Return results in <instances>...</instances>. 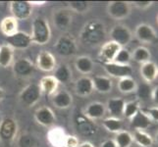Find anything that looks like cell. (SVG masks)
I'll use <instances>...</instances> for the list:
<instances>
[{
	"label": "cell",
	"mask_w": 158,
	"mask_h": 147,
	"mask_svg": "<svg viewBox=\"0 0 158 147\" xmlns=\"http://www.w3.org/2000/svg\"><path fill=\"white\" fill-rule=\"evenodd\" d=\"M156 20H157V23H158V15H157V17H156Z\"/></svg>",
	"instance_id": "c3c4849f"
},
{
	"label": "cell",
	"mask_w": 158,
	"mask_h": 147,
	"mask_svg": "<svg viewBox=\"0 0 158 147\" xmlns=\"http://www.w3.org/2000/svg\"><path fill=\"white\" fill-rule=\"evenodd\" d=\"M53 77L58 81V84H67L72 77V72L65 64H61L55 69Z\"/></svg>",
	"instance_id": "d6a6232c"
},
{
	"label": "cell",
	"mask_w": 158,
	"mask_h": 147,
	"mask_svg": "<svg viewBox=\"0 0 158 147\" xmlns=\"http://www.w3.org/2000/svg\"><path fill=\"white\" fill-rule=\"evenodd\" d=\"M19 145L20 147H32L34 145V139L30 135H23L19 139Z\"/></svg>",
	"instance_id": "60d3db41"
},
{
	"label": "cell",
	"mask_w": 158,
	"mask_h": 147,
	"mask_svg": "<svg viewBox=\"0 0 158 147\" xmlns=\"http://www.w3.org/2000/svg\"><path fill=\"white\" fill-rule=\"evenodd\" d=\"M36 66L43 72H51L56 68V59L48 51H42L36 58Z\"/></svg>",
	"instance_id": "5bb4252c"
},
{
	"label": "cell",
	"mask_w": 158,
	"mask_h": 147,
	"mask_svg": "<svg viewBox=\"0 0 158 147\" xmlns=\"http://www.w3.org/2000/svg\"><path fill=\"white\" fill-rule=\"evenodd\" d=\"M141 109L140 106V102L135 99V100H131L126 102L124 107V112H123V117L125 119L131 121L137 114L139 113V111Z\"/></svg>",
	"instance_id": "836d02e7"
},
{
	"label": "cell",
	"mask_w": 158,
	"mask_h": 147,
	"mask_svg": "<svg viewBox=\"0 0 158 147\" xmlns=\"http://www.w3.org/2000/svg\"><path fill=\"white\" fill-rule=\"evenodd\" d=\"M0 30L5 36H10L18 31V21L15 18L5 17L0 23Z\"/></svg>",
	"instance_id": "83f0119b"
},
{
	"label": "cell",
	"mask_w": 158,
	"mask_h": 147,
	"mask_svg": "<svg viewBox=\"0 0 158 147\" xmlns=\"http://www.w3.org/2000/svg\"><path fill=\"white\" fill-rule=\"evenodd\" d=\"M138 83L133 77H126L120 79L117 84L118 90L123 94H130L134 93L137 90Z\"/></svg>",
	"instance_id": "d4e9b609"
},
{
	"label": "cell",
	"mask_w": 158,
	"mask_h": 147,
	"mask_svg": "<svg viewBox=\"0 0 158 147\" xmlns=\"http://www.w3.org/2000/svg\"><path fill=\"white\" fill-rule=\"evenodd\" d=\"M113 140L115 141L117 147H131L134 143L133 133L125 129L116 133Z\"/></svg>",
	"instance_id": "f546056e"
},
{
	"label": "cell",
	"mask_w": 158,
	"mask_h": 147,
	"mask_svg": "<svg viewBox=\"0 0 158 147\" xmlns=\"http://www.w3.org/2000/svg\"><path fill=\"white\" fill-rule=\"evenodd\" d=\"M79 146V140L74 135H66L65 138L64 147H78Z\"/></svg>",
	"instance_id": "b9f144b4"
},
{
	"label": "cell",
	"mask_w": 158,
	"mask_h": 147,
	"mask_svg": "<svg viewBox=\"0 0 158 147\" xmlns=\"http://www.w3.org/2000/svg\"><path fill=\"white\" fill-rule=\"evenodd\" d=\"M4 95H5V93H4V90L0 88V100H2L3 98H4Z\"/></svg>",
	"instance_id": "7dc6e473"
},
{
	"label": "cell",
	"mask_w": 158,
	"mask_h": 147,
	"mask_svg": "<svg viewBox=\"0 0 158 147\" xmlns=\"http://www.w3.org/2000/svg\"><path fill=\"white\" fill-rule=\"evenodd\" d=\"M35 121L43 127H50L55 122V115L49 107H41L35 113Z\"/></svg>",
	"instance_id": "9a60e30c"
},
{
	"label": "cell",
	"mask_w": 158,
	"mask_h": 147,
	"mask_svg": "<svg viewBox=\"0 0 158 147\" xmlns=\"http://www.w3.org/2000/svg\"><path fill=\"white\" fill-rule=\"evenodd\" d=\"M133 137L134 142L139 147H152L154 143L153 137L146 130H135Z\"/></svg>",
	"instance_id": "484cf974"
},
{
	"label": "cell",
	"mask_w": 158,
	"mask_h": 147,
	"mask_svg": "<svg viewBox=\"0 0 158 147\" xmlns=\"http://www.w3.org/2000/svg\"><path fill=\"white\" fill-rule=\"evenodd\" d=\"M130 124L135 130H146L150 128L152 122L149 117L146 115V113L143 109H140L137 115L130 121Z\"/></svg>",
	"instance_id": "ac0fdd59"
},
{
	"label": "cell",
	"mask_w": 158,
	"mask_h": 147,
	"mask_svg": "<svg viewBox=\"0 0 158 147\" xmlns=\"http://www.w3.org/2000/svg\"><path fill=\"white\" fill-rule=\"evenodd\" d=\"M73 98L68 91L66 90H61L54 93L53 98H52V103L54 106L59 108V109H67L71 105H72Z\"/></svg>",
	"instance_id": "7402d4cb"
},
{
	"label": "cell",
	"mask_w": 158,
	"mask_h": 147,
	"mask_svg": "<svg viewBox=\"0 0 158 147\" xmlns=\"http://www.w3.org/2000/svg\"><path fill=\"white\" fill-rule=\"evenodd\" d=\"M31 41L39 45H44L50 40L51 31L48 22L43 18H36L32 22Z\"/></svg>",
	"instance_id": "7a4b0ae2"
},
{
	"label": "cell",
	"mask_w": 158,
	"mask_h": 147,
	"mask_svg": "<svg viewBox=\"0 0 158 147\" xmlns=\"http://www.w3.org/2000/svg\"><path fill=\"white\" fill-rule=\"evenodd\" d=\"M58 81L53 76H45L40 81V88L46 96H49L55 93L58 88Z\"/></svg>",
	"instance_id": "603a6c76"
},
{
	"label": "cell",
	"mask_w": 158,
	"mask_h": 147,
	"mask_svg": "<svg viewBox=\"0 0 158 147\" xmlns=\"http://www.w3.org/2000/svg\"><path fill=\"white\" fill-rule=\"evenodd\" d=\"M10 11L13 18L24 21L31 17L32 5L29 1H12L10 2Z\"/></svg>",
	"instance_id": "52a82bcc"
},
{
	"label": "cell",
	"mask_w": 158,
	"mask_h": 147,
	"mask_svg": "<svg viewBox=\"0 0 158 147\" xmlns=\"http://www.w3.org/2000/svg\"><path fill=\"white\" fill-rule=\"evenodd\" d=\"M56 52L61 56H72L77 51L75 41L68 36H61L54 45Z\"/></svg>",
	"instance_id": "7c38bea8"
},
{
	"label": "cell",
	"mask_w": 158,
	"mask_h": 147,
	"mask_svg": "<svg viewBox=\"0 0 158 147\" xmlns=\"http://www.w3.org/2000/svg\"><path fill=\"white\" fill-rule=\"evenodd\" d=\"M135 37L143 44H152L158 39V35L155 29L149 24L141 23L135 27Z\"/></svg>",
	"instance_id": "277c9868"
},
{
	"label": "cell",
	"mask_w": 158,
	"mask_h": 147,
	"mask_svg": "<svg viewBox=\"0 0 158 147\" xmlns=\"http://www.w3.org/2000/svg\"><path fill=\"white\" fill-rule=\"evenodd\" d=\"M53 23L57 29L65 31L69 28L71 23H72V16L67 10H58L54 12Z\"/></svg>",
	"instance_id": "d6986e66"
},
{
	"label": "cell",
	"mask_w": 158,
	"mask_h": 147,
	"mask_svg": "<svg viewBox=\"0 0 158 147\" xmlns=\"http://www.w3.org/2000/svg\"><path fill=\"white\" fill-rule=\"evenodd\" d=\"M92 81L94 89L100 93H109L112 90L113 84L110 78L105 76H96L92 79Z\"/></svg>",
	"instance_id": "cb8c5ba5"
},
{
	"label": "cell",
	"mask_w": 158,
	"mask_h": 147,
	"mask_svg": "<svg viewBox=\"0 0 158 147\" xmlns=\"http://www.w3.org/2000/svg\"><path fill=\"white\" fill-rule=\"evenodd\" d=\"M121 48L122 47L120 46L118 43L114 42L112 40H109L101 46L99 53H98V58L102 62V64L111 63L114 61V59H115L116 55Z\"/></svg>",
	"instance_id": "ba28073f"
},
{
	"label": "cell",
	"mask_w": 158,
	"mask_h": 147,
	"mask_svg": "<svg viewBox=\"0 0 158 147\" xmlns=\"http://www.w3.org/2000/svg\"><path fill=\"white\" fill-rule=\"evenodd\" d=\"M103 68L110 77L119 80L126 77H132L133 75V69L131 66H124V65H119L114 62L103 64Z\"/></svg>",
	"instance_id": "30bf717a"
},
{
	"label": "cell",
	"mask_w": 158,
	"mask_h": 147,
	"mask_svg": "<svg viewBox=\"0 0 158 147\" xmlns=\"http://www.w3.org/2000/svg\"><path fill=\"white\" fill-rule=\"evenodd\" d=\"M106 114V107L101 102H92L85 109L84 115L89 120H100L104 118Z\"/></svg>",
	"instance_id": "2e32d148"
},
{
	"label": "cell",
	"mask_w": 158,
	"mask_h": 147,
	"mask_svg": "<svg viewBox=\"0 0 158 147\" xmlns=\"http://www.w3.org/2000/svg\"><path fill=\"white\" fill-rule=\"evenodd\" d=\"M17 133V124L12 118H4L0 123V138L4 142L12 141Z\"/></svg>",
	"instance_id": "8fae6325"
},
{
	"label": "cell",
	"mask_w": 158,
	"mask_h": 147,
	"mask_svg": "<svg viewBox=\"0 0 158 147\" xmlns=\"http://www.w3.org/2000/svg\"><path fill=\"white\" fill-rule=\"evenodd\" d=\"M14 51L13 48L8 44H4L0 46V67L7 68L10 66L13 61Z\"/></svg>",
	"instance_id": "1f68e13d"
},
{
	"label": "cell",
	"mask_w": 158,
	"mask_h": 147,
	"mask_svg": "<svg viewBox=\"0 0 158 147\" xmlns=\"http://www.w3.org/2000/svg\"><path fill=\"white\" fill-rule=\"evenodd\" d=\"M134 35L127 26L118 24L110 31V40L118 43L121 47H125L133 40Z\"/></svg>",
	"instance_id": "5b68a950"
},
{
	"label": "cell",
	"mask_w": 158,
	"mask_h": 147,
	"mask_svg": "<svg viewBox=\"0 0 158 147\" xmlns=\"http://www.w3.org/2000/svg\"><path fill=\"white\" fill-rule=\"evenodd\" d=\"M75 89L77 94L80 96H88L92 93L94 90V81L92 79L89 77H81L80 78L75 84Z\"/></svg>",
	"instance_id": "ffe728a7"
},
{
	"label": "cell",
	"mask_w": 158,
	"mask_h": 147,
	"mask_svg": "<svg viewBox=\"0 0 158 147\" xmlns=\"http://www.w3.org/2000/svg\"><path fill=\"white\" fill-rule=\"evenodd\" d=\"M75 66L80 73L86 75L91 73L94 70V61L88 56H81L76 60Z\"/></svg>",
	"instance_id": "e575fe53"
},
{
	"label": "cell",
	"mask_w": 158,
	"mask_h": 147,
	"mask_svg": "<svg viewBox=\"0 0 158 147\" xmlns=\"http://www.w3.org/2000/svg\"><path fill=\"white\" fill-rule=\"evenodd\" d=\"M151 91H152V88L150 86L149 84L146 83H141L139 84H138L137 86V90H135V95L138 97V100H148L151 96Z\"/></svg>",
	"instance_id": "8d00e7d4"
},
{
	"label": "cell",
	"mask_w": 158,
	"mask_h": 147,
	"mask_svg": "<svg viewBox=\"0 0 158 147\" xmlns=\"http://www.w3.org/2000/svg\"><path fill=\"white\" fill-rule=\"evenodd\" d=\"M5 40L13 49H26L32 43L31 37L29 34L19 31L10 36H5Z\"/></svg>",
	"instance_id": "9c48e42d"
},
{
	"label": "cell",
	"mask_w": 158,
	"mask_h": 147,
	"mask_svg": "<svg viewBox=\"0 0 158 147\" xmlns=\"http://www.w3.org/2000/svg\"><path fill=\"white\" fill-rule=\"evenodd\" d=\"M132 7L134 6L135 8H137L140 11H145L149 9L150 7L153 6L154 2L153 1H132L130 2Z\"/></svg>",
	"instance_id": "f35d334b"
},
{
	"label": "cell",
	"mask_w": 158,
	"mask_h": 147,
	"mask_svg": "<svg viewBox=\"0 0 158 147\" xmlns=\"http://www.w3.org/2000/svg\"><path fill=\"white\" fill-rule=\"evenodd\" d=\"M100 147H117V145L113 139H107L104 142H102Z\"/></svg>",
	"instance_id": "ee69618b"
},
{
	"label": "cell",
	"mask_w": 158,
	"mask_h": 147,
	"mask_svg": "<svg viewBox=\"0 0 158 147\" xmlns=\"http://www.w3.org/2000/svg\"><path fill=\"white\" fill-rule=\"evenodd\" d=\"M153 140H154V142L158 145V129H157V132H156V133H155V134H154Z\"/></svg>",
	"instance_id": "bcb514c9"
},
{
	"label": "cell",
	"mask_w": 158,
	"mask_h": 147,
	"mask_svg": "<svg viewBox=\"0 0 158 147\" xmlns=\"http://www.w3.org/2000/svg\"><path fill=\"white\" fill-rule=\"evenodd\" d=\"M13 71L19 77H28L34 71V65L28 59H19L14 63Z\"/></svg>",
	"instance_id": "44dd1931"
},
{
	"label": "cell",
	"mask_w": 158,
	"mask_h": 147,
	"mask_svg": "<svg viewBox=\"0 0 158 147\" xmlns=\"http://www.w3.org/2000/svg\"><path fill=\"white\" fill-rule=\"evenodd\" d=\"M102 126L107 132L112 133H118L123 130V122L120 118L117 117H108L102 120Z\"/></svg>",
	"instance_id": "f1b7e54d"
},
{
	"label": "cell",
	"mask_w": 158,
	"mask_h": 147,
	"mask_svg": "<svg viewBox=\"0 0 158 147\" xmlns=\"http://www.w3.org/2000/svg\"><path fill=\"white\" fill-rule=\"evenodd\" d=\"M41 95V90L40 85L36 84H31L21 91L20 93V101L26 107L34 106L35 103L40 100Z\"/></svg>",
	"instance_id": "8992f818"
},
{
	"label": "cell",
	"mask_w": 158,
	"mask_h": 147,
	"mask_svg": "<svg viewBox=\"0 0 158 147\" xmlns=\"http://www.w3.org/2000/svg\"><path fill=\"white\" fill-rule=\"evenodd\" d=\"M126 104L124 98L122 97H113L110 98L106 103V112H108L111 115V117H117L123 116L124 107Z\"/></svg>",
	"instance_id": "e0dca14e"
},
{
	"label": "cell",
	"mask_w": 158,
	"mask_h": 147,
	"mask_svg": "<svg viewBox=\"0 0 158 147\" xmlns=\"http://www.w3.org/2000/svg\"><path fill=\"white\" fill-rule=\"evenodd\" d=\"M107 14L116 21L127 19L132 13V5L128 1H111L107 5Z\"/></svg>",
	"instance_id": "3957f363"
},
{
	"label": "cell",
	"mask_w": 158,
	"mask_h": 147,
	"mask_svg": "<svg viewBox=\"0 0 158 147\" xmlns=\"http://www.w3.org/2000/svg\"><path fill=\"white\" fill-rule=\"evenodd\" d=\"M78 147H94V145L91 142H89V141H85V142H81V144H79Z\"/></svg>",
	"instance_id": "f6af8a7d"
},
{
	"label": "cell",
	"mask_w": 158,
	"mask_h": 147,
	"mask_svg": "<svg viewBox=\"0 0 158 147\" xmlns=\"http://www.w3.org/2000/svg\"><path fill=\"white\" fill-rule=\"evenodd\" d=\"M151 100L154 103L155 106H158V85L152 88V91H151Z\"/></svg>",
	"instance_id": "7bdbcfd3"
},
{
	"label": "cell",
	"mask_w": 158,
	"mask_h": 147,
	"mask_svg": "<svg viewBox=\"0 0 158 147\" xmlns=\"http://www.w3.org/2000/svg\"><path fill=\"white\" fill-rule=\"evenodd\" d=\"M139 75L144 83L151 84L158 78V66L153 61L141 64L139 67Z\"/></svg>",
	"instance_id": "4fadbf2b"
},
{
	"label": "cell",
	"mask_w": 158,
	"mask_h": 147,
	"mask_svg": "<svg viewBox=\"0 0 158 147\" xmlns=\"http://www.w3.org/2000/svg\"><path fill=\"white\" fill-rule=\"evenodd\" d=\"M133 61L139 63V65L151 61V52L150 50L143 45H139L134 49L132 52Z\"/></svg>",
	"instance_id": "4316f807"
},
{
	"label": "cell",
	"mask_w": 158,
	"mask_h": 147,
	"mask_svg": "<svg viewBox=\"0 0 158 147\" xmlns=\"http://www.w3.org/2000/svg\"><path fill=\"white\" fill-rule=\"evenodd\" d=\"M70 7L73 10L77 11V12L84 13L85 11L89 8V2H86V1H71Z\"/></svg>",
	"instance_id": "74e56055"
},
{
	"label": "cell",
	"mask_w": 158,
	"mask_h": 147,
	"mask_svg": "<svg viewBox=\"0 0 158 147\" xmlns=\"http://www.w3.org/2000/svg\"><path fill=\"white\" fill-rule=\"evenodd\" d=\"M132 61H133L132 52H130L127 48L122 47L120 49V51L118 52L113 62L119 65H124V66H131V62Z\"/></svg>",
	"instance_id": "d590c367"
},
{
	"label": "cell",
	"mask_w": 158,
	"mask_h": 147,
	"mask_svg": "<svg viewBox=\"0 0 158 147\" xmlns=\"http://www.w3.org/2000/svg\"><path fill=\"white\" fill-rule=\"evenodd\" d=\"M146 113V115L149 117L151 122L158 123V106H152L146 109H143Z\"/></svg>",
	"instance_id": "ab89813d"
},
{
	"label": "cell",
	"mask_w": 158,
	"mask_h": 147,
	"mask_svg": "<svg viewBox=\"0 0 158 147\" xmlns=\"http://www.w3.org/2000/svg\"><path fill=\"white\" fill-rule=\"evenodd\" d=\"M48 140L54 147H64L66 134L61 129H52L47 134Z\"/></svg>",
	"instance_id": "4dcf8cb0"
},
{
	"label": "cell",
	"mask_w": 158,
	"mask_h": 147,
	"mask_svg": "<svg viewBox=\"0 0 158 147\" xmlns=\"http://www.w3.org/2000/svg\"><path fill=\"white\" fill-rule=\"evenodd\" d=\"M105 35V30L98 21H91L86 24L81 34V40L88 44H96L100 42Z\"/></svg>",
	"instance_id": "6da1fadb"
}]
</instances>
